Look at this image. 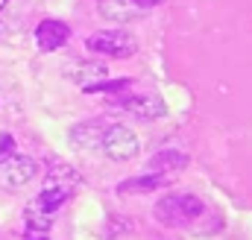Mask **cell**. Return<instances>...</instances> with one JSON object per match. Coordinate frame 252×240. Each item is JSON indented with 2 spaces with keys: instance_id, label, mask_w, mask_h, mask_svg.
Returning a JSON list of instances; mask_svg holds the SVG:
<instances>
[{
  "instance_id": "15",
  "label": "cell",
  "mask_w": 252,
  "mask_h": 240,
  "mask_svg": "<svg viewBox=\"0 0 252 240\" xmlns=\"http://www.w3.org/2000/svg\"><path fill=\"white\" fill-rule=\"evenodd\" d=\"M132 6H138V9H150V6H156L158 0H129Z\"/></svg>"
},
{
  "instance_id": "9",
  "label": "cell",
  "mask_w": 252,
  "mask_h": 240,
  "mask_svg": "<svg viewBox=\"0 0 252 240\" xmlns=\"http://www.w3.org/2000/svg\"><path fill=\"white\" fill-rule=\"evenodd\" d=\"M173 181V176H158V173H144L135 179H126L118 184V193H153L158 187H167Z\"/></svg>"
},
{
  "instance_id": "7",
  "label": "cell",
  "mask_w": 252,
  "mask_h": 240,
  "mask_svg": "<svg viewBox=\"0 0 252 240\" xmlns=\"http://www.w3.org/2000/svg\"><path fill=\"white\" fill-rule=\"evenodd\" d=\"M121 106H124L129 115H135V118L141 120H156V118H164V103L158 100V97H150V94H129L121 100Z\"/></svg>"
},
{
  "instance_id": "14",
  "label": "cell",
  "mask_w": 252,
  "mask_h": 240,
  "mask_svg": "<svg viewBox=\"0 0 252 240\" xmlns=\"http://www.w3.org/2000/svg\"><path fill=\"white\" fill-rule=\"evenodd\" d=\"M9 155H15V141H12V135H0V158L6 161Z\"/></svg>"
},
{
  "instance_id": "11",
  "label": "cell",
  "mask_w": 252,
  "mask_h": 240,
  "mask_svg": "<svg viewBox=\"0 0 252 240\" xmlns=\"http://www.w3.org/2000/svg\"><path fill=\"white\" fill-rule=\"evenodd\" d=\"M97 15L106 21H115V24H129L138 12L126 0H97Z\"/></svg>"
},
{
  "instance_id": "1",
  "label": "cell",
  "mask_w": 252,
  "mask_h": 240,
  "mask_svg": "<svg viewBox=\"0 0 252 240\" xmlns=\"http://www.w3.org/2000/svg\"><path fill=\"white\" fill-rule=\"evenodd\" d=\"M156 220L164 226H188L202 214V199L193 193H167L153 208Z\"/></svg>"
},
{
  "instance_id": "12",
  "label": "cell",
  "mask_w": 252,
  "mask_h": 240,
  "mask_svg": "<svg viewBox=\"0 0 252 240\" xmlns=\"http://www.w3.org/2000/svg\"><path fill=\"white\" fill-rule=\"evenodd\" d=\"M79 184V173L70 167V164H64V161H53L50 164V170H47V184L44 187H62V190H73Z\"/></svg>"
},
{
  "instance_id": "4",
  "label": "cell",
  "mask_w": 252,
  "mask_h": 240,
  "mask_svg": "<svg viewBox=\"0 0 252 240\" xmlns=\"http://www.w3.org/2000/svg\"><path fill=\"white\" fill-rule=\"evenodd\" d=\"M38 176V164L30 155H9L0 167V181L6 187H24Z\"/></svg>"
},
{
  "instance_id": "8",
  "label": "cell",
  "mask_w": 252,
  "mask_h": 240,
  "mask_svg": "<svg viewBox=\"0 0 252 240\" xmlns=\"http://www.w3.org/2000/svg\"><path fill=\"white\" fill-rule=\"evenodd\" d=\"M185 167H188V155L182 150H161L147 161V173H158V176H176Z\"/></svg>"
},
{
  "instance_id": "6",
  "label": "cell",
  "mask_w": 252,
  "mask_h": 240,
  "mask_svg": "<svg viewBox=\"0 0 252 240\" xmlns=\"http://www.w3.org/2000/svg\"><path fill=\"white\" fill-rule=\"evenodd\" d=\"M70 38V27L64 21H56V18H47L35 27V44L44 50V53H53L59 50L64 41Z\"/></svg>"
},
{
  "instance_id": "2",
  "label": "cell",
  "mask_w": 252,
  "mask_h": 240,
  "mask_svg": "<svg viewBox=\"0 0 252 240\" xmlns=\"http://www.w3.org/2000/svg\"><path fill=\"white\" fill-rule=\"evenodd\" d=\"M100 152L112 161H132L141 152V141L129 126L109 123L103 126V135H100Z\"/></svg>"
},
{
  "instance_id": "13",
  "label": "cell",
  "mask_w": 252,
  "mask_h": 240,
  "mask_svg": "<svg viewBox=\"0 0 252 240\" xmlns=\"http://www.w3.org/2000/svg\"><path fill=\"white\" fill-rule=\"evenodd\" d=\"M67 196H70V193H67V190H62V187H44V190L35 196L32 208H38L41 214H50V217H53V214L62 208L64 202H67Z\"/></svg>"
},
{
  "instance_id": "10",
  "label": "cell",
  "mask_w": 252,
  "mask_h": 240,
  "mask_svg": "<svg viewBox=\"0 0 252 240\" xmlns=\"http://www.w3.org/2000/svg\"><path fill=\"white\" fill-rule=\"evenodd\" d=\"M100 135H103V123L100 120H88V123L73 126L70 141L79 150H100Z\"/></svg>"
},
{
  "instance_id": "5",
  "label": "cell",
  "mask_w": 252,
  "mask_h": 240,
  "mask_svg": "<svg viewBox=\"0 0 252 240\" xmlns=\"http://www.w3.org/2000/svg\"><path fill=\"white\" fill-rule=\"evenodd\" d=\"M64 76H67L70 82H76L82 91H88L91 85L109 79V67L100 64V61H70V64L64 67Z\"/></svg>"
},
{
  "instance_id": "3",
  "label": "cell",
  "mask_w": 252,
  "mask_h": 240,
  "mask_svg": "<svg viewBox=\"0 0 252 240\" xmlns=\"http://www.w3.org/2000/svg\"><path fill=\"white\" fill-rule=\"evenodd\" d=\"M88 50L100 53V56H112V59H129L138 50V41L126 32V30H100L85 41Z\"/></svg>"
},
{
  "instance_id": "17",
  "label": "cell",
  "mask_w": 252,
  "mask_h": 240,
  "mask_svg": "<svg viewBox=\"0 0 252 240\" xmlns=\"http://www.w3.org/2000/svg\"><path fill=\"white\" fill-rule=\"evenodd\" d=\"M3 6H6V0H0V12H3Z\"/></svg>"
},
{
  "instance_id": "16",
  "label": "cell",
  "mask_w": 252,
  "mask_h": 240,
  "mask_svg": "<svg viewBox=\"0 0 252 240\" xmlns=\"http://www.w3.org/2000/svg\"><path fill=\"white\" fill-rule=\"evenodd\" d=\"M27 240H47L44 232H27Z\"/></svg>"
}]
</instances>
